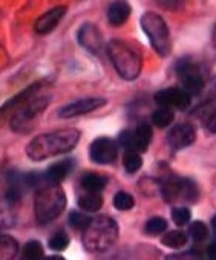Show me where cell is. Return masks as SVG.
Listing matches in <instances>:
<instances>
[{
  "instance_id": "1",
  "label": "cell",
  "mask_w": 216,
  "mask_h": 260,
  "mask_svg": "<svg viewBox=\"0 0 216 260\" xmlns=\"http://www.w3.org/2000/svg\"><path fill=\"white\" fill-rule=\"evenodd\" d=\"M80 138H81V132L77 128L54 130V132L42 134L33 138L28 143L25 152L31 161L40 162L72 152L78 146Z\"/></svg>"
},
{
  "instance_id": "2",
  "label": "cell",
  "mask_w": 216,
  "mask_h": 260,
  "mask_svg": "<svg viewBox=\"0 0 216 260\" xmlns=\"http://www.w3.org/2000/svg\"><path fill=\"white\" fill-rule=\"evenodd\" d=\"M68 204L66 193L60 184L43 182L34 196V216L39 225H48L58 219Z\"/></svg>"
},
{
  "instance_id": "3",
  "label": "cell",
  "mask_w": 216,
  "mask_h": 260,
  "mask_svg": "<svg viewBox=\"0 0 216 260\" xmlns=\"http://www.w3.org/2000/svg\"><path fill=\"white\" fill-rule=\"evenodd\" d=\"M118 223L109 216H100L89 220L83 230V246L89 252H104L118 240Z\"/></svg>"
},
{
  "instance_id": "4",
  "label": "cell",
  "mask_w": 216,
  "mask_h": 260,
  "mask_svg": "<svg viewBox=\"0 0 216 260\" xmlns=\"http://www.w3.org/2000/svg\"><path fill=\"white\" fill-rule=\"evenodd\" d=\"M107 55H109L117 74L126 80H137L143 69V58L140 52L125 40H111L107 43Z\"/></svg>"
},
{
  "instance_id": "5",
  "label": "cell",
  "mask_w": 216,
  "mask_h": 260,
  "mask_svg": "<svg viewBox=\"0 0 216 260\" xmlns=\"http://www.w3.org/2000/svg\"><path fill=\"white\" fill-rule=\"evenodd\" d=\"M141 28L149 37L152 48L161 57H167L172 51L170 32L164 19L157 13H146L141 17Z\"/></svg>"
},
{
  "instance_id": "6",
  "label": "cell",
  "mask_w": 216,
  "mask_h": 260,
  "mask_svg": "<svg viewBox=\"0 0 216 260\" xmlns=\"http://www.w3.org/2000/svg\"><path fill=\"white\" fill-rule=\"evenodd\" d=\"M49 103H51V96L48 95H42V96L34 95L33 98H29L26 103L22 104L19 112L11 118V122H10L11 128L19 134L28 132L33 122L48 109Z\"/></svg>"
},
{
  "instance_id": "7",
  "label": "cell",
  "mask_w": 216,
  "mask_h": 260,
  "mask_svg": "<svg viewBox=\"0 0 216 260\" xmlns=\"http://www.w3.org/2000/svg\"><path fill=\"white\" fill-rule=\"evenodd\" d=\"M161 193L166 202H196L198 201V185L192 179H181V178H170L163 182Z\"/></svg>"
},
{
  "instance_id": "8",
  "label": "cell",
  "mask_w": 216,
  "mask_h": 260,
  "mask_svg": "<svg viewBox=\"0 0 216 260\" xmlns=\"http://www.w3.org/2000/svg\"><path fill=\"white\" fill-rule=\"evenodd\" d=\"M152 141V127L147 122H141L134 130H125L118 137V143L126 150L144 153Z\"/></svg>"
},
{
  "instance_id": "9",
  "label": "cell",
  "mask_w": 216,
  "mask_h": 260,
  "mask_svg": "<svg viewBox=\"0 0 216 260\" xmlns=\"http://www.w3.org/2000/svg\"><path fill=\"white\" fill-rule=\"evenodd\" d=\"M118 155V146L114 140L107 137H100L92 141L89 147V156L95 164L107 166L112 164L117 159Z\"/></svg>"
},
{
  "instance_id": "10",
  "label": "cell",
  "mask_w": 216,
  "mask_h": 260,
  "mask_svg": "<svg viewBox=\"0 0 216 260\" xmlns=\"http://www.w3.org/2000/svg\"><path fill=\"white\" fill-rule=\"evenodd\" d=\"M106 103L107 101L104 98H81V100L71 101V103L65 104L63 107H60L57 115L61 119H71L75 116H81V115L95 112L97 109L103 107Z\"/></svg>"
},
{
  "instance_id": "11",
  "label": "cell",
  "mask_w": 216,
  "mask_h": 260,
  "mask_svg": "<svg viewBox=\"0 0 216 260\" xmlns=\"http://www.w3.org/2000/svg\"><path fill=\"white\" fill-rule=\"evenodd\" d=\"M176 72L181 78L182 87L190 95H198L204 89V78L196 71L195 64H192L189 60H182L176 66Z\"/></svg>"
},
{
  "instance_id": "12",
  "label": "cell",
  "mask_w": 216,
  "mask_h": 260,
  "mask_svg": "<svg viewBox=\"0 0 216 260\" xmlns=\"http://www.w3.org/2000/svg\"><path fill=\"white\" fill-rule=\"evenodd\" d=\"M77 42L81 48L94 55H98L103 46V36L94 23H83L77 32Z\"/></svg>"
},
{
  "instance_id": "13",
  "label": "cell",
  "mask_w": 216,
  "mask_h": 260,
  "mask_svg": "<svg viewBox=\"0 0 216 260\" xmlns=\"http://www.w3.org/2000/svg\"><path fill=\"white\" fill-rule=\"evenodd\" d=\"M190 93H187L184 89L178 87H169L163 89L155 93V103L164 107H175V109H187L190 106Z\"/></svg>"
},
{
  "instance_id": "14",
  "label": "cell",
  "mask_w": 216,
  "mask_h": 260,
  "mask_svg": "<svg viewBox=\"0 0 216 260\" xmlns=\"http://www.w3.org/2000/svg\"><path fill=\"white\" fill-rule=\"evenodd\" d=\"M167 143L170 149L181 150L195 143V130L190 124H176L167 134Z\"/></svg>"
},
{
  "instance_id": "15",
  "label": "cell",
  "mask_w": 216,
  "mask_h": 260,
  "mask_svg": "<svg viewBox=\"0 0 216 260\" xmlns=\"http://www.w3.org/2000/svg\"><path fill=\"white\" fill-rule=\"evenodd\" d=\"M66 11H68V8L63 5L51 8L49 11H46L43 16H40L37 19V22L34 23V31L39 36H46V34L52 32L60 25V22L63 20Z\"/></svg>"
},
{
  "instance_id": "16",
  "label": "cell",
  "mask_w": 216,
  "mask_h": 260,
  "mask_svg": "<svg viewBox=\"0 0 216 260\" xmlns=\"http://www.w3.org/2000/svg\"><path fill=\"white\" fill-rule=\"evenodd\" d=\"M72 167H74L72 159L58 161V162L52 164L51 167H48L45 170V173H42V181L48 182V184H61L69 176V173L72 172Z\"/></svg>"
},
{
  "instance_id": "17",
  "label": "cell",
  "mask_w": 216,
  "mask_h": 260,
  "mask_svg": "<svg viewBox=\"0 0 216 260\" xmlns=\"http://www.w3.org/2000/svg\"><path fill=\"white\" fill-rule=\"evenodd\" d=\"M131 13L132 10L131 5L128 4V0H115L107 8V20L114 26H121L129 20Z\"/></svg>"
},
{
  "instance_id": "18",
  "label": "cell",
  "mask_w": 216,
  "mask_h": 260,
  "mask_svg": "<svg viewBox=\"0 0 216 260\" xmlns=\"http://www.w3.org/2000/svg\"><path fill=\"white\" fill-rule=\"evenodd\" d=\"M43 84H45V81H36V83L29 84L28 87H25L23 90H20L17 95H14L13 98H10L4 106H0V113H5V112H8V110H11L14 107L22 106L23 103H26L29 98H33L43 87Z\"/></svg>"
},
{
  "instance_id": "19",
  "label": "cell",
  "mask_w": 216,
  "mask_h": 260,
  "mask_svg": "<svg viewBox=\"0 0 216 260\" xmlns=\"http://www.w3.org/2000/svg\"><path fill=\"white\" fill-rule=\"evenodd\" d=\"M77 205L86 213H97L103 207V196L98 191L81 190L77 196Z\"/></svg>"
},
{
  "instance_id": "20",
  "label": "cell",
  "mask_w": 216,
  "mask_h": 260,
  "mask_svg": "<svg viewBox=\"0 0 216 260\" xmlns=\"http://www.w3.org/2000/svg\"><path fill=\"white\" fill-rule=\"evenodd\" d=\"M107 184H109V179H107L104 175L94 173V172L84 173L80 178V188L81 190H87V191H98V193H101L107 187Z\"/></svg>"
},
{
  "instance_id": "21",
  "label": "cell",
  "mask_w": 216,
  "mask_h": 260,
  "mask_svg": "<svg viewBox=\"0 0 216 260\" xmlns=\"http://www.w3.org/2000/svg\"><path fill=\"white\" fill-rule=\"evenodd\" d=\"M20 251L19 242L8 234H0V260H13Z\"/></svg>"
},
{
  "instance_id": "22",
  "label": "cell",
  "mask_w": 216,
  "mask_h": 260,
  "mask_svg": "<svg viewBox=\"0 0 216 260\" xmlns=\"http://www.w3.org/2000/svg\"><path fill=\"white\" fill-rule=\"evenodd\" d=\"M161 243L169 246V248H182L187 243V234L181 230H173L166 233L164 236H161Z\"/></svg>"
},
{
  "instance_id": "23",
  "label": "cell",
  "mask_w": 216,
  "mask_h": 260,
  "mask_svg": "<svg viewBox=\"0 0 216 260\" xmlns=\"http://www.w3.org/2000/svg\"><path fill=\"white\" fill-rule=\"evenodd\" d=\"M175 119V115H173V110L172 107H164L161 106L158 110L153 112L152 115V122L160 127V128H164V127H169Z\"/></svg>"
},
{
  "instance_id": "24",
  "label": "cell",
  "mask_w": 216,
  "mask_h": 260,
  "mask_svg": "<svg viewBox=\"0 0 216 260\" xmlns=\"http://www.w3.org/2000/svg\"><path fill=\"white\" fill-rule=\"evenodd\" d=\"M123 167L128 173H137L143 167V158L138 152L126 150L123 158Z\"/></svg>"
},
{
  "instance_id": "25",
  "label": "cell",
  "mask_w": 216,
  "mask_h": 260,
  "mask_svg": "<svg viewBox=\"0 0 216 260\" xmlns=\"http://www.w3.org/2000/svg\"><path fill=\"white\" fill-rule=\"evenodd\" d=\"M43 255H45V249H43V245L39 240H29L22 248V258L36 260V258H40Z\"/></svg>"
},
{
  "instance_id": "26",
  "label": "cell",
  "mask_w": 216,
  "mask_h": 260,
  "mask_svg": "<svg viewBox=\"0 0 216 260\" xmlns=\"http://www.w3.org/2000/svg\"><path fill=\"white\" fill-rule=\"evenodd\" d=\"M68 245H69V236H68L66 231H63V230L55 231V233L51 236L49 242H48V246H49L52 251H63V249L68 248Z\"/></svg>"
},
{
  "instance_id": "27",
  "label": "cell",
  "mask_w": 216,
  "mask_h": 260,
  "mask_svg": "<svg viewBox=\"0 0 216 260\" xmlns=\"http://www.w3.org/2000/svg\"><path fill=\"white\" fill-rule=\"evenodd\" d=\"M134 205H135V199L128 191H118L114 196V207L120 211H128L134 208Z\"/></svg>"
},
{
  "instance_id": "28",
  "label": "cell",
  "mask_w": 216,
  "mask_h": 260,
  "mask_svg": "<svg viewBox=\"0 0 216 260\" xmlns=\"http://www.w3.org/2000/svg\"><path fill=\"white\" fill-rule=\"evenodd\" d=\"M167 230V222L163 217H152L146 222V233L150 236H160Z\"/></svg>"
},
{
  "instance_id": "29",
  "label": "cell",
  "mask_w": 216,
  "mask_h": 260,
  "mask_svg": "<svg viewBox=\"0 0 216 260\" xmlns=\"http://www.w3.org/2000/svg\"><path fill=\"white\" fill-rule=\"evenodd\" d=\"M89 220H90V217H87L84 213H80V211H72L69 214V225L78 231H83L86 228V225L89 223Z\"/></svg>"
},
{
  "instance_id": "30",
  "label": "cell",
  "mask_w": 216,
  "mask_h": 260,
  "mask_svg": "<svg viewBox=\"0 0 216 260\" xmlns=\"http://www.w3.org/2000/svg\"><path fill=\"white\" fill-rule=\"evenodd\" d=\"M190 217H192V213L186 207H176L172 210V219L178 226H184L190 220Z\"/></svg>"
},
{
  "instance_id": "31",
  "label": "cell",
  "mask_w": 216,
  "mask_h": 260,
  "mask_svg": "<svg viewBox=\"0 0 216 260\" xmlns=\"http://www.w3.org/2000/svg\"><path fill=\"white\" fill-rule=\"evenodd\" d=\"M189 234L195 239V240H204L207 236H208V228L204 222L198 220V222H193L190 225V230H189Z\"/></svg>"
},
{
  "instance_id": "32",
  "label": "cell",
  "mask_w": 216,
  "mask_h": 260,
  "mask_svg": "<svg viewBox=\"0 0 216 260\" xmlns=\"http://www.w3.org/2000/svg\"><path fill=\"white\" fill-rule=\"evenodd\" d=\"M207 130L210 134H216V112L207 119Z\"/></svg>"
},
{
  "instance_id": "33",
  "label": "cell",
  "mask_w": 216,
  "mask_h": 260,
  "mask_svg": "<svg viewBox=\"0 0 216 260\" xmlns=\"http://www.w3.org/2000/svg\"><path fill=\"white\" fill-rule=\"evenodd\" d=\"M160 2L166 7V8H169V10H173V8H176V7H179L184 0H160Z\"/></svg>"
},
{
  "instance_id": "34",
  "label": "cell",
  "mask_w": 216,
  "mask_h": 260,
  "mask_svg": "<svg viewBox=\"0 0 216 260\" xmlns=\"http://www.w3.org/2000/svg\"><path fill=\"white\" fill-rule=\"evenodd\" d=\"M208 255L211 258H216V242H213L210 246H208Z\"/></svg>"
},
{
  "instance_id": "35",
  "label": "cell",
  "mask_w": 216,
  "mask_h": 260,
  "mask_svg": "<svg viewBox=\"0 0 216 260\" xmlns=\"http://www.w3.org/2000/svg\"><path fill=\"white\" fill-rule=\"evenodd\" d=\"M211 225H213V230L216 231V216H213V219H211Z\"/></svg>"
}]
</instances>
